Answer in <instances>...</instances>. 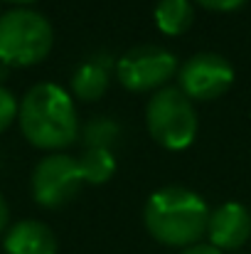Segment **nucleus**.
I'll return each mask as SVG.
<instances>
[{
  "instance_id": "nucleus-1",
  "label": "nucleus",
  "mask_w": 251,
  "mask_h": 254,
  "mask_svg": "<svg viewBox=\"0 0 251 254\" xmlns=\"http://www.w3.org/2000/svg\"><path fill=\"white\" fill-rule=\"evenodd\" d=\"M17 124L30 146L40 151H62L79 136V116L69 91L59 84L40 82L20 101Z\"/></svg>"
},
{
  "instance_id": "nucleus-2",
  "label": "nucleus",
  "mask_w": 251,
  "mask_h": 254,
  "mask_svg": "<svg viewBox=\"0 0 251 254\" xmlns=\"http://www.w3.org/2000/svg\"><path fill=\"white\" fill-rule=\"evenodd\" d=\"M143 225L148 235L165 247H192L207 235V202L180 185L155 190L143 207Z\"/></svg>"
},
{
  "instance_id": "nucleus-3",
  "label": "nucleus",
  "mask_w": 251,
  "mask_h": 254,
  "mask_svg": "<svg viewBox=\"0 0 251 254\" xmlns=\"http://www.w3.org/2000/svg\"><path fill=\"white\" fill-rule=\"evenodd\" d=\"M54 45L50 20L30 7H12L0 15V64L32 67L42 62Z\"/></svg>"
},
{
  "instance_id": "nucleus-4",
  "label": "nucleus",
  "mask_w": 251,
  "mask_h": 254,
  "mask_svg": "<svg viewBox=\"0 0 251 254\" xmlns=\"http://www.w3.org/2000/svg\"><path fill=\"white\" fill-rule=\"evenodd\" d=\"M146 126L163 148L185 151L197 138V111L180 86H163L146 106Z\"/></svg>"
},
{
  "instance_id": "nucleus-5",
  "label": "nucleus",
  "mask_w": 251,
  "mask_h": 254,
  "mask_svg": "<svg viewBox=\"0 0 251 254\" xmlns=\"http://www.w3.org/2000/svg\"><path fill=\"white\" fill-rule=\"evenodd\" d=\"M177 72V57L160 45H136L116 62V77L128 91H158Z\"/></svg>"
},
{
  "instance_id": "nucleus-6",
  "label": "nucleus",
  "mask_w": 251,
  "mask_h": 254,
  "mask_svg": "<svg viewBox=\"0 0 251 254\" xmlns=\"http://www.w3.org/2000/svg\"><path fill=\"white\" fill-rule=\"evenodd\" d=\"M84 185L79 161L67 153H50L32 170V197L47 210H59L72 202Z\"/></svg>"
},
{
  "instance_id": "nucleus-7",
  "label": "nucleus",
  "mask_w": 251,
  "mask_h": 254,
  "mask_svg": "<svg viewBox=\"0 0 251 254\" xmlns=\"http://www.w3.org/2000/svg\"><path fill=\"white\" fill-rule=\"evenodd\" d=\"M177 82L190 101H214L232 89L234 67L217 52H197L180 67Z\"/></svg>"
},
{
  "instance_id": "nucleus-8",
  "label": "nucleus",
  "mask_w": 251,
  "mask_h": 254,
  "mask_svg": "<svg viewBox=\"0 0 251 254\" xmlns=\"http://www.w3.org/2000/svg\"><path fill=\"white\" fill-rule=\"evenodd\" d=\"M207 237L209 245L217 247L219 252L244 247L251 237V210L237 200L222 202L217 210L209 212Z\"/></svg>"
},
{
  "instance_id": "nucleus-9",
  "label": "nucleus",
  "mask_w": 251,
  "mask_h": 254,
  "mask_svg": "<svg viewBox=\"0 0 251 254\" xmlns=\"http://www.w3.org/2000/svg\"><path fill=\"white\" fill-rule=\"evenodd\" d=\"M57 235L40 220H20L7 227L2 250L5 254H57Z\"/></svg>"
},
{
  "instance_id": "nucleus-10",
  "label": "nucleus",
  "mask_w": 251,
  "mask_h": 254,
  "mask_svg": "<svg viewBox=\"0 0 251 254\" xmlns=\"http://www.w3.org/2000/svg\"><path fill=\"white\" fill-rule=\"evenodd\" d=\"M111 79V60L94 57L79 64V69L72 74V91L79 101H96L106 94Z\"/></svg>"
},
{
  "instance_id": "nucleus-11",
  "label": "nucleus",
  "mask_w": 251,
  "mask_h": 254,
  "mask_svg": "<svg viewBox=\"0 0 251 254\" xmlns=\"http://www.w3.org/2000/svg\"><path fill=\"white\" fill-rule=\"evenodd\" d=\"M153 17L163 35H170V37L185 35L195 22L192 0H158Z\"/></svg>"
},
{
  "instance_id": "nucleus-12",
  "label": "nucleus",
  "mask_w": 251,
  "mask_h": 254,
  "mask_svg": "<svg viewBox=\"0 0 251 254\" xmlns=\"http://www.w3.org/2000/svg\"><path fill=\"white\" fill-rule=\"evenodd\" d=\"M82 168L84 183L89 185H103L116 173V158L111 151L103 148H84V153L77 158Z\"/></svg>"
},
{
  "instance_id": "nucleus-13",
  "label": "nucleus",
  "mask_w": 251,
  "mask_h": 254,
  "mask_svg": "<svg viewBox=\"0 0 251 254\" xmlns=\"http://www.w3.org/2000/svg\"><path fill=\"white\" fill-rule=\"evenodd\" d=\"M84 146L86 148H103V151H111V146L118 143L121 138V126L108 119V116H94L86 121L82 131Z\"/></svg>"
},
{
  "instance_id": "nucleus-14",
  "label": "nucleus",
  "mask_w": 251,
  "mask_h": 254,
  "mask_svg": "<svg viewBox=\"0 0 251 254\" xmlns=\"http://www.w3.org/2000/svg\"><path fill=\"white\" fill-rule=\"evenodd\" d=\"M17 109H20V101L12 96L10 89L0 84V133H5L12 126V121L17 119Z\"/></svg>"
},
{
  "instance_id": "nucleus-15",
  "label": "nucleus",
  "mask_w": 251,
  "mask_h": 254,
  "mask_svg": "<svg viewBox=\"0 0 251 254\" xmlns=\"http://www.w3.org/2000/svg\"><path fill=\"white\" fill-rule=\"evenodd\" d=\"M195 5H202L204 10H214V12H232L237 7H242L247 0H192Z\"/></svg>"
},
{
  "instance_id": "nucleus-16",
  "label": "nucleus",
  "mask_w": 251,
  "mask_h": 254,
  "mask_svg": "<svg viewBox=\"0 0 251 254\" xmlns=\"http://www.w3.org/2000/svg\"><path fill=\"white\" fill-rule=\"evenodd\" d=\"M180 254H224V252H219V250H217V247H212V245H202V242H197V245H192V247L182 250Z\"/></svg>"
},
{
  "instance_id": "nucleus-17",
  "label": "nucleus",
  "mask_w": 251,
  "mask_h": 254,
  "mask_svg": "<svg viewBox=\"0 0 251 254\" xmlns=\"http://www.w3.org/2000/svg\"><path fill=\"white\" fill-rule=\"evenodd\" d=\"M7 222H10V207H7V200H5V195L0 192V235L5 232Z\"/></svg>"
},
{
  "instance_id": "nucleus-18",
  "label": "nucleus",
  "mask_w": 251,
  "mask_h": 254,
  "mask_svg": "<svg viewBox=\"0 0 251 254\" xmlns=\"http://www.w3.org/2000/svg\"><path fill=\"white\" fill-rule=\"evenodd\" d=\"M5 2H12V5H32L37 0H5Z\"/></svg>"
}]
</instances>
